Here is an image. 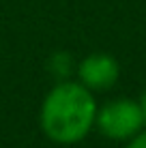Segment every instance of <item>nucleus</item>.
I'll list each match as a JSON object with an SVG mask.
<instances>
[{
    "label": "nucleus",
    "instance_id": "nucleus-1",
    "mask_svg": "<svg viewBox=\"0 0 146 148\" xmlns=\"http://www.w3.org/2000/svg\"><path fill=\"white\" fill-rule=\"evenodd\" d=\"M97 101L93 90L80 82H60L45 95L39 125L54 144L71 146L82 142L95 127Z\"/></svg>",
    "mask_w": 146,
    "mask_h": 148
},
{
    "label": "nucleus",
    "instance_id": "nucleus-2",
    "mask_svg": "<svg viewBox=\"0 0 146 148\" xmlns=\"http://www.w3.org/2000/svg\"><path fill=\"white\" fill-rule=\"evenodd\" d=\"M95 125L110 140H131L144 127L140 103L131 99H114L97 110Z\"/></svg>",
    "mask_w": 146,
    "mask_h": 148
},
{
    "label": "nucleus",
    "instance_id": "nucleus-3",
    "mask_svg": "<svg viewBox=\"0 0 146 148\" xmlns=\"http://www.w3.org/2000/svg\"><path fill=\"white\" fill-rule=\"evenodd\" d=\"M80 84H84L88 90H108L118 82L120 69L118 62L110 54H90L80 62L77 69Z\"/></svg>",
    "mask_w": 146,
    "mask_h": 148
},
{
    "label": "nucleus",
    "instance_id": "nucleus-4",
    "mask_svg": "<svg viewBox=\"0 0 146 148\" xmlns=\"http://www.w3.org/2000/svg\"><path fill=\"white\" fill-rule=\"evenodd\" d=\"M49 69L56 77H67L73 69V58L67 52H56L49 58Z\"/></svg>",
    "mask_w": 146,
    "mask_h": 148
},
{
    "label": "nucleus",
    "instance_id": "nucleus-5",
    "mask_svg": "<svg viewBox=\"0 0 146 148\" xmlns=\"http://www.w3.org/2000/svg\"><path fill=\"white\" fill-rule=\"evenodd\" d=\"M127 148H146V133H135L127 144Z\"/></svg>",
    "mask_w": 146,
    "mask_h": 148
},
{
    "label": "nucleus",
    "instance_id": "nucleus-6",
    "mask_svg": "<svg viewBox=\"0 0 146 148\" xmlns=\"http://www.w3.org/2000/svg\"><path fill=\"white\" fill-rule=\"evenodd\" d=\"M140 112H142V120L146 125V90L142 92V99H140Z\"/></svg>",
    "mask_w": 146,
    "mask_h": 148
}]
</instances>
